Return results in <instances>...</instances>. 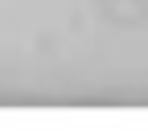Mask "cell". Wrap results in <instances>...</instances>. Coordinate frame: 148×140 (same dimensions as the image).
<instances>
[]
</instances>
